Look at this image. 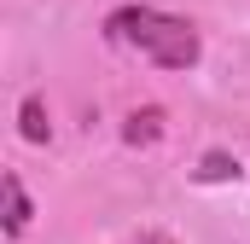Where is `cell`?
<instances>
[{
  "mask_svg": "<svg viewBox=\"0 0 250 244\" xmlns=\"http://www.w3.org/2000/svg\"><path fill=\"white\" fill-rule=\"evenodd\" d=\"M111 41H123V47H140L151 64H163V70H192L198 64V29H192L187 18H175V12H157V6H123V12H111Z\"/></svg>",
  "mask_w": 250,
  "mask_h": 244,
  "instance_id": "cell-1",
  "label": "cell"
},
{
  "mask_svg": "<svg viewBox=\"0 0 250 244\" xmlns=\"http://www.w3.org/2000/svg\"><path fill=\"white\" fill-rule=\"evenodd\" d=\"M29 192H23V181L18 175H6V239H23L29 233Z\"/></svg>",
  "mask_w": 250,
  "mask_h": 244,
  "instance_id": "cell-2",
  "label": "cell"
},
{
  "mask_svg": "<svg viewBox=\"0 0 250 244\" xmlns=\"http://www.w3.org/2000/svg\"><path fill=\"white\" fill-rule=\"evenodd\" d=\"M18 128H23V140H29V145H47V140H53V122H47L41 93H29V99L18 105Z\"/></svg>",
  "mask_w": 250,
  "mask_h": 244,
  "instance_id": "cell-3",
  "label": "cell"
},
{
  "mask_svg": "<svg viewBox=\"0 0 250 244\" xmlns=\"http://www.w3.org/2000/svg\"><path fill=\"white\" fill-rule=\"evenodd\" d=\"M157 134H163V111H157V105L134 111V117H128V128H123V140H128V145H151Z\"/></svg>",
  "mask_w": 250,
  "mask_h": 244,
  "instance_id": "cell-4",
  "label": "cell"
},
{
  "mask_svg": "<svg viewBox=\"0 0 250 244\" xmlns=\"http://www.w3.org/2000/svg\"><path fill=\"white\" fill-rule=\"evenodd\" d=\"M198 181H239V157H227V151H209V157L198 163Z\"/></svg>",
  "mask_w": 250,
  "mask_h": 244,
  "instance_id": "cell-5",
  "label": "cell"
},
{
  "mask_svg": "<svg viewBox=\"0 0 250 244\" xmlns=\"http://www.w3.org/2000/svg\"><path fill=\"white\" fill-rule=\"evenodd\" d=\"M140 244H169V239H163V233H151V239H140Z\"/></svg>",
  "mask_w": 250,
  "mask_h": 244,
  "instance_id": "cell-6",
  "label": "cell"
}]
</instances>
